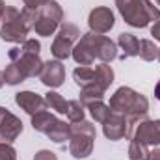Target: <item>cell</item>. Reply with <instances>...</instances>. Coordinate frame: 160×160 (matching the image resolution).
Returning <instances> with one entry per match:
<instances>
[{
	"label": "cell",
	"mask_w": 160,
	"mask_h": 160,
	"mask_svg": "<svg viewBox=\"0 0 160 160\" xmlns=\"http://www.w3.org/2000/svg\"><path fill=\"white\" fill-rule=\"evenodd\" d=\"M45 101H47V106H50V108L56 110L58 114H65V112H67V101H65L60 93L48 91V93L45 95Z\"/></svg>",
	"instance_id": "cell-22"
},
{
	"label": "cell",
	"mask_w": 160,
	"mask_h": 160,
	"mask_svg": "<svg viewBox=\"0 0 160 160\" xmlns=\"http://www.w3.org/2000/svg\"><path fill=\"white\" fill-rule=\"evenodd\" d=\"M22 132V121L13 116L9 110H4L0 118V143H13Z\"/></svg>",
	"instance_id": "cell-12"
},
{
	"label": "cell",
	"mask_w": 160,
	"mask_h": 160,
	"mask_svg": "<svg viewBox=\"0 0 160 160\" xmlns=\"http://www.w3.org/2000/svg\"><path fill=\"white\" fill-rule=\"evenodd\" d=\"M147 160H160V149L149 151V158H147Z\"/></svg>",
	"instance_id": "cell-30"
},
{
	"label": "cell",
	"mask_w": 160,
	"mask_h": 160,
	"mask_svg": "<svg viewBox=\"0 0 160 160\" xmlns=\"http://www.w3.org/2000/svg\"><path fill=\"white\" fill-rule=\"evenodd\" d=\"M4 11H6V4H4V0H0V22H2V15H4Z\"/></svg>",
	"instance_id": "cell-31"
},
{
	"label": "cell",
	"mask_w": 160,
	"mask_h": 160,
	"mask_svg": "<svg viewBox=\"0 0 160 160\" xmlns=\"http://www.w3.org/2000/svg\"><path fill=\"white\" fill-rule=\"evenodd\" d=\"M67 118L71 123H78V121H84V104L80 101H67Z\"/></svg>",
	"instance_id": "cell-24"
},
{
	"label": "cell",
	"mask_w": 160,
	"mask_h": 160,
	"mask_svg": "<svg viewBox=\"0 0 160 160\" xmlns=\"http://www.w3.org/2000/svg\"><path fill=\"white\" fill-rule=\"evenodd\" d=\"M15 102H17V106H21L30 116H36L38 112L47 110V101L34 91H19L15 95Z\"/></svg>",
	"instance_id": "cell-15"
},
{
	"label": "cell",
	"mask_w": 160,
	"mask_h": 160,
	"mask_svg": "<svg viewBox=\"0 0 160 160\" xmlns=\"http://www.w3.org/2000/svg\"><path fill=\"white\" fill-rule=\"evenodd\" d=\"M95 127L89 121H78L71 125V138H69V151L75 158H86L93 151L95 143Z\"/></svg>",
	"instance_id": "cell-6"
},
{
	"label": "cell",
	"mask_w": 160,
	"mask_h": 160,
	"mask_svg": "<svg viewBox=\"0 0 160 160\" xmlns=\"http://www.w3.org/2000/svg\"><path fill=\"white\" fill-rule=\"evenodd\" d=\"M4 110H6V108H2V106H0V118H2V114H4Z\"/></svg>",
	"instance_id": "cell-34"
},
{
	"label": "cell",
	"mask_w": 160,
	"mask_h": 160,
	"mask_svg": "<svg viewBox=\"0 0 160 160\" xmlns=\"http://www.w3.org/2000/svg\"><path fill=\"white\" fill-rule=\"evenodd\" d=\"M80 39V30L78 26H75L73 22H63L58 30V36L52 43V56L56 60H67L71 54H73V48L77 45V41Z\"/></svg>",
	"instance_id": "cell-8"
},
{
	"label": "cell",
	"mask_w": 160,
	"mask_h": 160,
	"mask_svg": "<svg viewBox=\"0 0 160 160\" xmlns=\"http://www.w3.org/2000/svg\"><path fill=\"white\" fill-rule=\"evenodd\" d=\"M88 24H89V30L95 32V34H106L114 28L116 24V17L112 13L110 8H95L89 11V17H88Z\"/></svg>",
	"instance_id": "cell-11"
},
{
	"label": "cell",
	"mask_w": 160,
	"mask_h": 160,
	"mask_svg": "<svg viewBox=\"0 0 160 160\" xmlns=\"http://www.w3.org/2000/svg\"><path fill=\"white\" fill-rule=\"evenodd\" d=\"M34 160H58V157L52 153V151H47V149H41V151H38L36 153V157H34Z\"/></svg>",
	"instance_id": "cell-27"
},
{
	"label": "cell",
	"mask_w": 160,
	"mask_h": 160,
	"mask_svg": "<svg viewBox=\"0 0 160 160\" xmlns=\"http://www.w3.org/2000/svg\"><path fill=\"white\" fill-rule=\"evenodd\" d=\"M4 82H6V80H4V73H2V71H0V88H2V86H4Z\"/></svg>",
	"instance_id": "cell-33"
},
{
	"label": "cell",
	"mask_w": 160,
	"mask_h": 160,
	"mask_svg": "<svg viewBox=\"0 0 160 160\" xmlns=\"http://www.w3.org/2000/svg\"><path fill=\"white\" fill-rule=\"evenodd\" d=\"M155 2H157V4H158V6H160V0H155Z\"/></svg>",
	"instance_id": "cell-35"
},
{
	"label": "cell",
	"mask_w": 160,
	"mask_h": 160,
	"mask_svg": "<svg viewBox=\"0 0 160 160\" xmlns=\"http://www.w3.org/2000/svg\"><path fill=\"white\" fill-rule=\"evenodd\" d=\"M118 43H119L121 50H123V58L138 56V52H140V41H138V38H134L132 34H119Z\"/></svg>",
	"instance_id": "cell-18"
},
{
	"label": "cell",
	"mask_w": 160,
	"mask_h": 160,
	"mask_svg": "<svg viewBox=\"0 0 160 160\" xmlns=\"http://www.w3.org/2000/svg\"><path fill=\"white\" fill-rule=\"evenodd\" d=\"M158 60H160V48H158Z\"/></svg>",
	"instance_id": "cell-36"
},
{
	"label": "cell",
	"mask_w": 160,
	"mask_h": 160,
	"mask_svg": "<svg viewBox=\"0 0 160 160\" xmlns=\"http://www.w3.org/2000/svg\"><path fill=\"white\" fill-rule=\"evenodd\" d=\"M56 121H58L56 116H52L50 112L43 110V112H38L36 116H32V127H34V130L47 134V132H48V128H50Z\"/></svg>",
	"instance_id": "cell-17"
},
{
	"label": "cell",
	"mask_w": 160,
	"mask_h": 160,
	"mask_svg": "<svg viewBox=\"0 0 160 160\" xmlns=\"http://www.w3.org/2000/svg\"><path fill=\"white\" fill-rule=\"evenodd\" d=\"M63 21V9L62 6L56 2V0H50L47 2L43 8L38 9V17H36V22H34V30L38 36H43V38H48L52 36L58 26L62 24Z\"/></svg>",
	"instance_id": "cell-7"
},
{
	"label": "cell",
	"mask_w": 160,
	"mask_h": 160,
	"mask_svg": "<svg viewBox=\"0 0 160 160\" xmlns=\"http://www.w3.org/2000/svg\"><path fill=\"white\" fill-rule=\"evenodd\" d=\"M138 56L143 62H153V60L158 58V48H157V45L151 39H142L140 41V52H138Z\"/></svg>",
	"instance_id": "cell-20"
},
{
	"label": "cell",
	"mask_w": 160,
	"mask_h": 160,
	"mask_svg": "<svg viewBox=\"0 0 160 160\" xmlns=\"http://www.w3.org/2000/svg\"><path fill=\"white\" fill-rule=\"evenodd\" d=\"M73 78L80 88H99L106 91L114 84V69L108 63H101L97 67L80 65L73 71Z\"/></svg>",
	"instance_id": "cell-5"
},
{
	"label": "cell",
	"mask_w": 160,
	"mask_h": 160,
	"mask_svg": "<svg viewBox=\"0 0 160 160\" xmlns=\"http://www.w3.org/2000/svg\"><path fill=\"white\" fill-rule=\"evenodd\" d=\"M128 158L130 160H147L149 158V149H147V145L142 143V142H138V140H130Z\"/></svg>",
	"instance_id": "cell-23"
},
{
	"label": "cell",
	"mask_w": 160,
	"mask_h": 160,
	"mask_svg": "<svg viewBox=\"0 0 160 160\" xmlns=\"http://www.w3.org/2000/svg\"><path fill=\"white\" fill-rule=\"evenodd\" d=\"M47 136H48V140H52L54 143H63L65 140L71 138V125L65 123V121H62V119H58L50 128H48Z\"/></svg>",
	"instance_id": "cell-16"
},
{
	"label": "cell",
	"mask_w": 160,
	"mask_h": 160,
	"mask_svg": "<svg viewBox=\"0 0 160 160\" xmlns=\"http://www.w3.org/2000/svg\"><path fill=\"white\" fill-rule=\"evenodd\" d=\"M71 56L78 65H91L95 60L102 63H110L112 60L118 58V45L102 34L88 32L75 45Z\"/></svg>",
	"instance_id": "cell-1"
},
{
	"label": "cell",
	"mask_w": 160,
	"mask_h": 160,
	"mask_svg": "<svg viewBox=\"0 0 160 160\" xmlns=\"http://www.w3.org/2000/svg\"><path fill=\"white\" fill-rule=\"evenodd\" d=\"M155 97L160 101V80H158V84H157V88H155Z\"/></svg>",
	"instance_id": "cell-32"
},
{
	"label": "cell",
	"mask_w": 160,
	"mask_h": 160,
	"mask_svg": "<svg viewBox=\"0 0 160 160\" xmlns=\"http://www.w3.org/2000/svg\"><path fill=\"white\" fill-rule=\"evenodd\" d=\"M130 140H138L142 143L149 145H160V119L153 121V119H143L134 123L128 128L127 134Z\"/></svg>",
	"instance_id": "cell-10"
},
{
	"label": "cell",
	"mask_w": 160,
	"mask_h": 160,
	"mask_svg": "<svg viewBox=\"0 0 160 160\" xmlns=\"http://www.w3.org/2000/svg\"><path fill=\"white\" fill-rule=\"evenodd\" d=\"M110 108H112V112L128 118V127H130V125L138 123L140 118L147 116L149 101L145 95L134 91L132 88L123 86L119 89H116V93L110 97Z\"/></svg>",
	"instance_id": "cell-2"
},
{
	"label": "cell",
	"mask_w": 160,
	"mask_h": 160,
	"mask_svg": "<svg viewBox=\"0 0 160 160\" xmlns=\"http://www.w3.org/2000/svg\"><path fill=\"white\" fill-rule=\"evenodd\" d=\"M4 80H6V84H9V86H17V84H21V82H24V77L21 75V71L13 65V63H9L8 67H6V71H4Z\"/></svg>",
	"instance_id": "cell-25"
},
{
	"label": "cell",
	"mask_w": 160,
	"mask_h": 160,
	"mask_svg": "<svg viewBox=\"0 0 160 160\" xmlns=\"http://www.w3.org/2000/svg\"><path fill=\"white\" fill-rule=\"evenodd\" d=\"M11 63L21 71V75L24 78H30V77H39L41 69H43V63L41 62L39 54L36 52H30V50H24L22 47H13L9 52H8Z\"/></svg>",
	"instance_id": "cell-9"
},
{
	"label": "cell",
	"mask_w": 160,
	"mask_h": 160,
	"mask_svg": "<svg viewBox=\"0 0 160 160\" xmlns=\"http://www.w3.org/2000/svg\"><path fill=\"white\" fill-rule=\"evenodd\" d=\"M30 30L32 26L24 19L22 11H19L13 6H6V11L0 22V39L8 43H24Z\"/></svg>",
	"instance_id": "cell-4"
},
{
	"label": "cell",
	"mask_w": 160,
	"mask_h": 160,
	"mask_svg": "<svg viewBox=\"0 0 160 160\" xmlns=\"http://www.w3.org/2000/svg\"><path fill=\"white\" fill-rule=\"evenodd\" d=\"M151 36H153L157 41H160V19L153 24V28H151Z\"/></svg>",
	"instance_id": "cell-29"
},
{
	"label": "cell",
	"mask_w": 160,
	"mask_h": 160,
	"mask_svg": "<svg viewBox=\"0 0 160 160\" xmlns=\"http://www.w3.org/2000/svg\"><path fill=\"white\" fill-rule=\"evenodd\" d=\"M39 80L47 88H60L65 80V67L60 60H48L43 63V69L39 73Z\"/></svg>",
	"instance_id": "cell-13"
},
{
	"label": "cell",
	"mask_w": 160,
	"mask_h": 160,
	"mask_svg": "<svg viewBox=\"0 0 160 160\" xmlns=\"http://www.w3.org/2000/svg\"><path fill=\"white\" fill-rule=\"evenodd\" d=\"M102 132L108 140H121L128 134V118L112 112V116L102 123Z\"/></svg>",
	"instance_id": "cell-14"
},
{
	"label": "cell",
	"mask_w": 160,
	"mask_h": 160,
	"mask_svg": "<svg viewBox=\"0 0 160 160\" xmlns=\"http://www.w3.org/2000/svg\"><path fill=\"white\" fill-rule=\"evenodd\" d=\"M22 2H24V6H26L28 9H36V11H38L39 8H43V6H45L47 2H50V0H22Z\"/></svg>",
	"instance_id": "cell-28"
},
{
	"label": "cell",
	"mask_w": 160,
	"mask_h": 160,
	"mask_svg": "<svg viewBox=\"0 0 160 160\" xmlns=\"http://www.w3.org/2000/svg\"><path fill=\"white\" fill-rule=\"evenodd\" d=\"M121 17L134 28H145L151 21L160 19V9L151 0H116Z\"/></svg>",
	"instance_id": "cell-3"
},
{
	"label": "cell",
	"mask_w": 160,
	"mask_h": 160,
	"mask_svg": "<svg viewBox=\"0 0 160 160\" xmlns=\"http://www.w3.org/2000/svg\"><path fill=\"white\" fill-rule=\"evenodd\" d=\"M0 160H17V151L11 143H0Z\"/></svg>",
	"instance_id": "cell-26"
},
{
	"label": "cell",
	"mask_w": 160,
	"mask_h": 160,
	"mask_svg": "<svg viewBox=\"0 0 160 160\" xmlns=\"http://www.w3.org/2000/svg\"><path fill=\"white\" fill-rule=\"evenodd\" d=\"M102 99H104V91L99 88H82V91H80V102L84 106H89V104L99 102Z\"/></svg>",
	"instance_id": "cell-19"
},
{
	"label": "cell",
	"mask_w": 160,
	"mask_h": 160,
	"mask_svg": "<svg viewBox=\"0 0 160 160\" xmlns=\"http://www.w3.org/2000/svg\"><path fill=\"white\" fill-rule=\"evenodd\" d=\"M88 108H89V114H91V118H93L95 121H99V123H104V121L112 116V108H110V106H106L102 101H99V102H93V104H89Z\"/></svg>",
	"instance_id": "cell-21"
}]
</instances>
